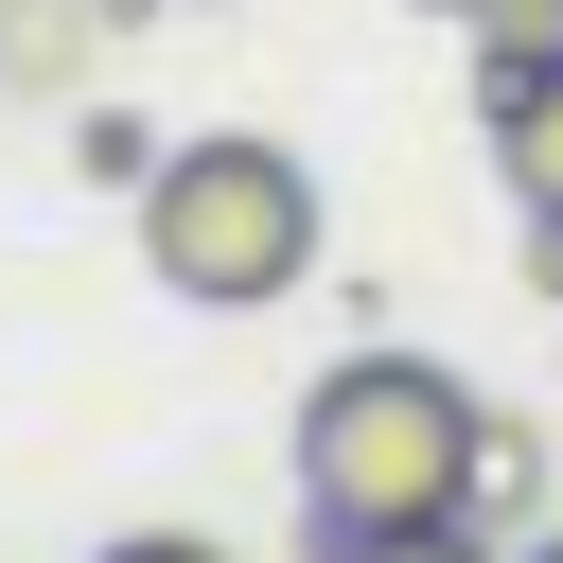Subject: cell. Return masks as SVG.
Here are the masks:
<instances>
[{
	"label": "cell",
	"instance_id": "obj_1",
	"mask_svg": "<svg viewBox=\"0 0 563 563\" xmlns=\"http://www.w3.org/2000/svg\"><path fill=\"white\" fill-rule=\"evenodd\" d=\"M493 405L440 352H334L299 405V510L317 528H457L493 493Z\"/></svg>",
	"mask_w": 563,
	"mask_h": 563
},
{
	"label": "cell",
	"instance_id": "obj_2",
	"mask_svg": "<svg viewBox=\"0 0 563 563\" xmlns=\"http://www.w3.org/2000/svg\"><path fill=\"white\" fill-rule=\"evenodd\" d=\"M141 264H158L194 317H264V299H299V264H317V176H299L264 123H211V141H176V158L141 176Z\"/></svg>",
	"mask_w": 563,
	"mask_h": 563
},
{
	"label": "cell",
	"instance_id": "obj_3",
	"mask_svg": "<svg viewBox=\"0 0 563 563\" xmlns=\"http://www.w3.org/2000/svg\"><path fill=\"white\" fill-rule=\"evenodd\" d=\"M475 88H493V158H510V194L563 211V53H545V70H475Z\"/></svg>",
	"mask_w": 563,
	"mask_h": 563
},
{
	"label": "cell",
	"instance_id": "obj_4",
	"mask_svg": "<svg viewBox=\"0 0 563 563\" xmlns=\"http://www.w3.org/2000/svg\"><path fill=\"white\" fill-rule=\"evenodd\" d=\"M299 563H510V545H493V510H457V528H317Z\"/></svg>",
	"mask_w": 563,
	"mask_h": 563
},
{
	"label": "cell",
	"instance_id": "obj_5",
	"mask_svg": "<svg viewBox=\"0 0 563 563\" xmlns=\"http://www.w3.org/2000/svg\"><path fill=\"white\" fill-rule=\"evenodd\" d=\"M0 70H18V88H70V70H88V18H70V0H18V18H0Z\"/></svg>",
	"mask_w": 563,
	"mask_h": 563
},
{
	"label": "cell",
	"instance_id": "obj_6",
	"mask_svg": "<svg viewBox=\"0 0 563 563\" xmlns=\"http://www.w3.org/2000/svg\"><path fill=\"white\" fill-rule=\"evenodd\" d=\"M440 18H475V70H545L563 53V0H440Z\"/></svg>",
	"mask_w": 563,
	"mask_h": 563
},
{
	"label": "cell",
	"instance_id": "obj_7",
	"mask_svg": "<svg viewBox=\"0 0 563 563\" xmlns=\"http://www.w3.org/2000/svg\"><path fill=\"white\" fill-rule=\"evenodd\" d=\"M70 158H88V176H106V194H141V176H158V158H176V141H141V123H106V106H88V123H70Z\"/></svg>",
	"mask_w": 563,
	"mask_h": 563
},
{
	"label": "cell",
	"instance_id": "obj_8",
	"mask_svg": "<svg viewBox=\"0 0 563 563\" xmlns=\"http://www.w3.org/2000/svg\"><path fill=\"white\" fill-rule=\"evenodd\" d=\"M106 563H229V545H194V528H123Z\"/></svg>",
	"mask_w": 563,
	"mask_h": 563
},
{
	"label": "cell",
	"instance_id": "obj_9",
	"mask_svg": "<svg viewBox=\"0 0 563 563\" xmlns=\"http://www.w3.org/2000/svg\"><path fill=\"white\" fill-rule=\"evenodd\" d=\"M510 563H563V528H528V545H510Z\"/></svg>",
	"mask_w": 563,
	"mask_h": 563
}]
</instances>
